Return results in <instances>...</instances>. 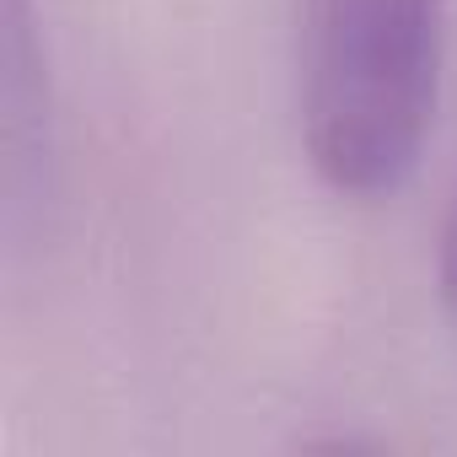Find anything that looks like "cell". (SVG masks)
Listing matches in <instances>:
<instances>
[{"instance_id":"6da1fadb","label":"cell","mask_w":457,"mask_h":457,"mask_svg":"<svg viewBox=\"0 0 457 457\" xmlns=\"http://www.w3.org/2000/svg\"><path fill=\"white\" fill-rule=\"evenodd\" d=\"M446 0H302V140L339 194L393 188L430 129Z\"/></svg>"},{"instance_id":"3957f363","label":"cell","mask_w":457,"mask_h":457,"mask_svg":"<svg viewBox=\"0 0 457 457\" xmlns=\"http://www.w3.org/2000/svg\"><path fill=\"white\" fill-rule=\"evenodd\" d=\"M436 275H441V302H446V312L457 318V178H452V194H446V210H441Z\"/></svg>"},{"instance_id":"7a4b0ae2","label":"cell","mask_w":457,"mask_h":457,"mask_svg":"<svg viewBox=\"0 0 457 457\" xmlns=\"http://www.w3.org/2000/svg\"><path fill=\"white\" fill-rule=\"evenodd\" d=\"M0 108H6V226L22 237V226L38 215L49 194V76H44V49L33 33V6L28 0H0Z\"/></svg>"}]
</instances>
